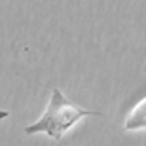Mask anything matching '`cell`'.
Instances as JSON below:
<instances>
[{"instance_id":"obj_1","label":"cell","mask_w":146,"mask_h":146,"mask_svg":"<svg viewBox=\"0 0 146 146\" xmlns=\"http://www.w3.org/2000/svg\"><path fill=\"white\" fill-rule=\"evenodd\" d=\"M86 116H103V112H91V110L76 106L74 103H70L63 95V91H61L59 87H53L49 103L46 106V110H44V114L40 116L38 121H34L33 125L25 127V133L27 135L46 133L53 141H61L66 131H70Z\"/></svg>"},{"instance_id":"obj_2","label":"cell","mask_w":146,"mask_h":146,"mask_svg":"<svg viewBox=\"0 0 146 146\" xmlns=\"http://www.w3.org/2000/svg\"><path fill=\"white\" fill-rule=\"evenodd\" d=\"M125 131H142L146 129V97L142 101L131 108V112L127 114V119L123 123Z\"/></svg>"},{"instance_id":"obj_3","label":"cell","mask_w":146,"mask_h":146,"mask_svg":"<svg viewBox=\"0 0 146 146\" xmlns=\"http://www.w3.org/2000/svg\"><path fill=\"white\" fill-rule=\"evenodd\" d=\"M8 116H10V112H6V110H0V119L8 118Z\"/></svg>"}]
</instances>
